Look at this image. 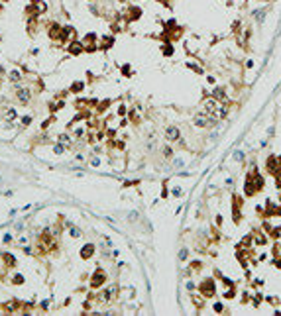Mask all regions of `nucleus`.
Listing matches in <instances>:
<instances>
[{
	"instance_id": "1",
	"label": "nucleus",
	"mask_w": 281,
	"mask_h": 316,
	"mask_svg": "<svg viewBox=\"0 0 281 316\" xmlns=\"http://www.w3.org/2000/svg\"><path fill=\"white\" fill-rule=\"evenodd\" d=\"M201 291L204 294H212L214 293V283H212V281H204V283L201 285Z\"/></svg>"
},
{
	"instance_id": "2",
	"label": "nucleus",
	"mask_w": 281,
	"mask_h": 316,
	"mask_svg": "<svg viewBox=\"0 0 281 316\" xmlns=\"http://www.w3.org/2000/svg\"><path fill=\"white\" fill-rule=\"evenodd\" d=\"M18 100H20L22 104H26V102L30 100V90H28V88H22V90H18Z\"/></svg>"
},
{
	"instance_id": "3",
	"label": "nucleus",
	"mask_w": 281,
	"mask_h": 316,
	"mask_svg": "<svg viewBox=\"0 0 281 316\" xmlns=\"http://www.w3.org/2000/svg\"><path fill=\"white\" fill-rule=\"evenodd\" d=\"M102 283H104V275L96 273V277H92V287H100Z\"/></svg>"
},
{
	"instance_id": "4",
	"label": "nucleus",
	"mask_w": 281,
	"mask_h": 316,
	"mask_svg": "<svg viewBox=\"0 0 281 316\" xmlns=\"http://www.w3.org/2000/svg\"><path fill=\"white\" fill-rule=\"evenodd\" d=\"M167 138H169V140H177V138H179L177 128H167Z\"/></svg>"
},
{
	"instance_id": "5",
	"label": "nucleus",
	"mask_w": 281,
	"mask_h": 316,
	"mask_svg": "<svg viewBox=\"0 0 281 316\" xmlns=\"http://www.w3.org/2000/svg\"><path fill=\"white\" fill-rule=\"evenodd\" d=\"M92 250H94V245H85V248H83V257H85V259H87V257H90Z\"/></svg>"
},
{
	"instance_id": "6",
	"label": "nucleus",
	"mask_w": 281,
	"mask_h": 316,
	"mask_svg": "<svg viewBox=\"0 0 281 316\" xmlns=\"http://www.w3.org/2000/svg\"><path fill=\"white\" fill-rule=\"evenodd\" d=\"M81 51H83L81 43H73V45H71V53H81Z\"/></svg>"
},
{
	"instance_id": "7",
	"label": "nucleus",
	"mask_w": 281,
	"mask_h": 316,
	"mask_svg": "<svg viewBox=\"0 0 281 316\" xmlns=\"http://www.w3.org/2000/svg\"><path fill=\"white\" fill-rule=\"evenodd\" d=\"M4 261L8 263V265H14V257H12V255H8V253H4Z\"/></svg>"
},
{
	"instance_id": "8",
	"label": "nucleus",
	"mask_w": 281,
	"mask_h": 316,
	"mask_svg": "<svg viewBox=\"0 0 281 316\" xmlns=\"http://www.w3.org/2000/svg\"><path fill=\"white\" fill-rule=\"evenodd\" d=\"M10 79H12V81H20V73H18V71H12V73H10Z\"/></svg>"
},
{
	"instance_id": "9",
	"label": "nucleus",
	"mask_w": 281,
	"mask_h": 316,
	"mask_svg": "<svg viewBox=\"0 0 281 316\" xmlns=\"http://www.w3.org/2000/svg\"><path fill=\"white\" fill-rule=\"evenodd\" d=\"M71 234H73V236H75V238H79V236H81V232H77V230H75V228L71 230Z\"/></svg>"
},
{
	"instance_id": "10",
	"label": "nucleus",
	"mask_w": 281,
	"mask_h": 316,
	"mask_svg": "<svg viewBox=\"0 0 281 316\" xmlns=\"http://www.w3.org/2000/svg\"><path fill=\"white\" fill-rule=\"evenodd\" d=\"M214 310H216V312H222V304H214Z\"/></svg>"
},
{
	"instance_id": "11",
	"label": "nucleus",
	"mask_w": 281,
	"mask_h": 316,
	"mask_svg": "<svg viewBox=\"0 0 281 316\" xmlns=\"http://www.w3.org/2000/svg\"><path fill=\"white\" fill-rule=\"evenodd\" d=\"M2 73H4V69H2V67H0V75H2Z\"/></svg>"
}]
</instances>
